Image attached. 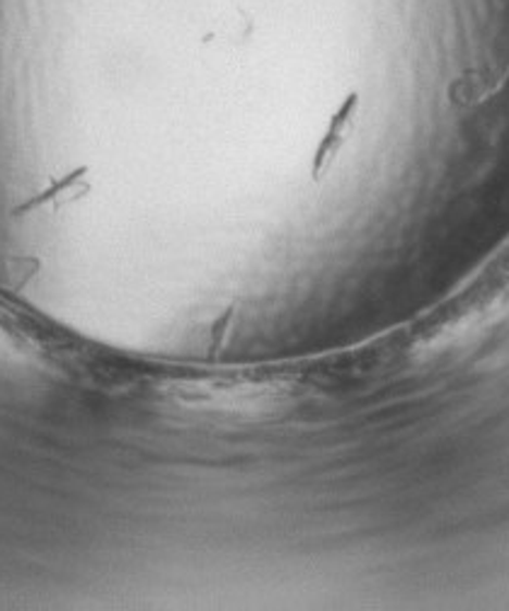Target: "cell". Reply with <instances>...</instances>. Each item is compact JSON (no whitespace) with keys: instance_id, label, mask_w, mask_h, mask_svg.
Returning a JSON list of instances; mask_svg holds the SVG:
<instances>
[{"instance_id":"obj_1","label":"cell","mask_w":509,"mask_h":611,"mask_svg":"<svg viewBox=\"0 0 509 611\" xmlns=\"http://www.w3.org/2000/svg\"><path fill=\"white\" fill-rule=\"evenodd\" d=\"M355 117H357V98H349L331 120V126H327L323 141L318 144L315 163H313L315 175H321L325 167L331 165L333 158L339 153V149H343L349 132H352L355 126Z\"/></svg>"},{"instance_id":"obj_2","label":"cell","mask_w":509,"mask_h":611,"mask_svg":"<svg viewBox=\"0 0 509 611\" xmlns=\"http://www.w3.org/2000/svg\"><path fill=\"white\" fill-rule=\"evenodd\" d=\"M248 29H250V20L246 15H240V13H233V15H226L224 23L216 27V37L240 39Z\"/></svg>"}]
</instances>
